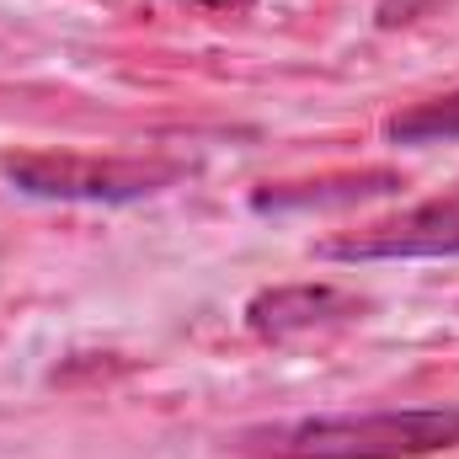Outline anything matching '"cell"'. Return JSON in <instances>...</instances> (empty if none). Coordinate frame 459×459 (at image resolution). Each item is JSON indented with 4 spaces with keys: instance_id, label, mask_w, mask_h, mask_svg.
<instances>
[{
    "instance_id": "6da1fadb",
    "label": "cell",
    "mask_w": 459,
    "mask_h": 459,
    "mask_svg": "<svg viewBox=\"0 0 459 459\" xmlns=\"http://www.w3.org/2000/svg\"><path fill=\"white\" fill-rule=\"evenodd\" d=\"M444 449H459V406L294 417L235 433V455L246 459H422Z\"/></svg>"
},
{
    "instance_id": "3957f363",
    "label": "cell",
    "mask_w": 459,
    "mask_h": 459,
    "mask_svg": "<svg viewBox=\"0 0 459 459\" xmlns=\"http://www.w3.org/2000/svg\"><path fill=\"white\" fill-rule=\"evenodd\" d=\"M326 262H417V256H459V187L428 204H411L390 220L347 230L316 246Z\"/></svg>"
},
{
    "instance_id": "7a4b0ae2",
    "label": "cell",
    "mask_w": 459,
    "mask_h": 459,
    "mask_svg": "<svg viewBox=\"0 0 459 459\" xmlns=\"http://www.w3.org/2000/svg\"><path fill=\"white\" fill-rule=\"evenodd\" d=\"M0 177L27 198L59 204H134L177 187L187 166L139 160V155H81V150H11L0 155Z\"/></svg>"
},
{
    "instance_id": "ba28073f",
    "label": "cell",
    "mask_w": 459,
    "mask_h": 459,
    "mask_svg": "<svg viewBox=\"0 0 459 459\" xmlns=\"http://www.w3.org/2000/svg\"><path fill=\"white\" fill-rule=\"evenodd\" d=\"M171 5H187V11H209V16H246L256 0H171Z\"/></svg>"
},
{
    "instance_id": "8992f818",
    "label": "cell",
    "mask_w": 459,
    "mask_h": 459,
    "mask_svg": "<svg viewBox=\"0 0 459 459\" xmlns=\"http://www.w3.org/2000/svg\"><path fill=\"white\" fill-rule=\"evenodd\" d=\"M385 139L390 144H444V139H459V91L385 117Z\"/></svg>"
},
{
    "instance_id": "5b68a950",
    "label": "cell",
    "mask_w": 459,
    "mask_h": 459,
    "mask_svg": "<svg viewBox=\"0 0 459 459\" xmlns=\"http://www.w3.org/2000/svg\"><path fill=\"white\" fill-rule=\"evenodd\" d=\"M401 171H358V177H332V182H283V187H267L256 193L251 204L256 209H316V204H358V198H374V193H401Z\"/></svg>"
},
{
    "instance_id": "52a82bcc",
    "label": "cell",
    "mask_w": 459,
    "mask_h": 459,
    "mask_svg": "<svg viewBox=\"0 0 459 459\" xmlns=\"http://www.w3.org/2000/svg\"><path fill=\"white\" fill-rule=\"evenodd\" d=\"M433 5H444V0H379V5H374V22H379L385 32H395V27H411V22H422Z\"/></svg>"
},
{
    "instance_id": "277c9868",
    "label": "cell",
    "mask_w": 459,
    "mask_h": 459,
    "mask_svg": "<svg viewBox=\"0 0 459 459\" xmlns=\"http://www.w3.org/2000/svg\"><path fill=\"white\" fill-rule=\"evenodd\" d=\"M368 305L337 289V283H278V289H262L251 294L246 305V326L262 337V342H289V337H305V332H326V326H347L358 321Z\"/></svg>"
}]
</instances>
